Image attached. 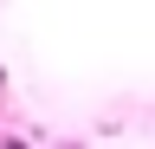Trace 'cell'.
<instances>
[{
    "instance_id": "1",
    "label": "cell",
    "mask_w": 155,
    "mask_h": 149,
    "mask_svg": "<svg viewBox=\"0 0 155 149\" xmlns=\"http://www.w3.org/2000/svg\"><path fill=\"white\" fill-rule=\"evenodd\" d=\"M0 149H26V143H19V136H0Z\"/></svg>"
},
{
    "instance_id": "2",
    "label": "cell",
    "mask_w": 155,
    "mask_h": 149,
    "mask_svg": "<svg viewBox=\"0 0 155 149\" xmlns=\"http://www.w3.org/2000/svg\"><path fill=\"white\" fill-rule=\"evenodd\" d=\"M58 149H84V143H58Z\"/></svg>"
},
{
    "instance_id": "3",
    "label": "cell",
    "mask_w": 155,
    "mask_h": 149,
    "mask_svg": "<svg viewBox=\"0 0 155 149\" xmlns=\"http://www.w3.org/2000/svg\"><path fill=\"white\" fill-rule=\"evenodd\" d=\"M0 84H7V65H0Z\"/></svg>"
}]
</instances>
